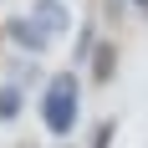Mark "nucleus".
I'll return each instance as SVG.
<instances>
[{
	"instance_id": "6e6552de",
	"label": "nucleus",
	"mask_w": 148,
	"mask_h": 148,
	"mask_svg": "<svg viewBox=\"0 0 148 148\" xmlns=\"http://www.w3.org/2000/svg\"><path fill=\"white\" fill-rule=\"evenodd\" d=\"M123 5H128V0H102V15H107V21H118V15H123Z\"/></svg>"
},
{
	"instance_id": "1a4fd4ad",
	"label": "nucleus",
	"mask_w": 148,
	"mask_h": 148,
	"mask_svg": "<svg viewBox=\"0 0 148 148\" xmlns=\"http://www.w3.org/2000/svg\"><path fill=\"white\" fill-rule=\"evenodd\" d=\"M128 5H133V10H143V15H148V0H128Z\"/></svg>"
},
{
	"instance_id": "7ed1b4c3",
	"label": "nucleus",
	"mask_w": 148,
	"mask_h": 148,
	"mask_svg": "<svg viewBox=\"0 0 148 148\" xmlns=\"http://www.w3.org/2000/svg\"><path fill=\"white\" fill-rule=\"evenodd\" d=\"M31 21H36L51 41L72 31V10H66V0H36V5H31Z\"/></svg>"
},
{
	"instance_id": "20e7f679",
	"label": "nucleus",
	"mask_w": 148,
	"mask_h": 148,
	"mask_svg": "<svg viewBox=\"0 0 148 148\" xmlns=\"http://www.w3.org/2000/svg\"><path fill=\"white\" fill-rule=\"evenodd\" d=\"M92 77H97V82H112V77H118V46L112 41L92 46Z\"/></svg>"
},
{
	"instance_id": "423d86ee",
	"label": "nucleus",
	"mask_w": 148,
	"mask_h": 148,
	"mask_svg": "<svg viewBox=\"0 0 148 148\" xmlns=\"http://www.w3.org/2000/svg\"><path fill=\"white\" fill-rule=\"evenodd\" d=\"M112 133H118V123H112V118H102L97 128H92V148H112Z\"/></svg>"
},
{
	"instance_id": "9d476101",
	"label": "nucleus",
	"mask_w": 148,
	"mask_h": 148,
	"mask_svg": "<svg viewBox=\"0 0 148 148\" xmlns=\"http://www.w3.org/2000/svg\"><path fill=\"white\" fill-rule=\"evenodd\" d=\"M0 36H5V26H0Z\"/></svg>"
},
{
	"instance_id": "9b49d317",
	"label": "nucleus",
	"mask_w": 148,
	"mask_h": 148,
	"mask_svg": "<svg viewBox=\"0 0 148 148\" xmlns=\"http://www.w3.org/2000/svg\"><path fill=\"white\" fill-rule=\"evenodd\" d=\"M21 148H31V143H21Z\"/></svg>"
},
{
	"instance_id": "f257e3e1",
	"label": "nucleus",
	"mask_w": 148,
	"mask_h": 148,
	"mask_svg": "<svg viewBox=\"0 0 148 148\" xmlns=\"http://www.w3.org/2000/svg\"><path fill=\"white\" fill-rule=\"evenodd\" d=\"M77 102H82V92H77V72L51 77L46 92H41V123H46V133H56L61 143H66V133L77 128Z\"/></svg>"
},
{
	"instance_id": "f03ea898",
	"label": "nucleus",
	"mask_w": 148,
	"mask_h": 148,
	"mask_svg": "<svg viewBox=\"0 0 148 148\" xmlns=\"http://www.w3.org/2000/svg\"><path fill=\"white\" fill-rule=\"evenodd\" d=\"M5 36H10L26 56H46V46H51V36H46L31 15H10V21H5Z\"/></svg>"
},
{
	"instance_id": "39448f33",
	"label": "nucleus",
	"mask_w": 148,
	"mask_h": 148,
	"mask_svg": "<svg viewBox=\"0 0 148 148\" xmlns=\"http://www.w3.org/2000/svg\"><path fill=\"white\" fill-rule=\"evenodd\" d=\"M21 107H26L21 82H5V87H0V123H5V128H10V123H21Z\"/></svg>"
},
{
	"instance_id": "0eeeda50",
	"label": "nucleus",
	"mask_w": 148,
	"mask_h": 148,
	"mask_svg": "<svg viewBox=\"0 0 148 148\" xmlns=\"http://www.w3.org/2000/svg\"><path fill=\"white\" fill-rule=\"evenodd\" d=\"M92 46H97V41H92V26H82V31H77V51H72V56H77V61H92Z\"/></svg>"
}]
</instances>
